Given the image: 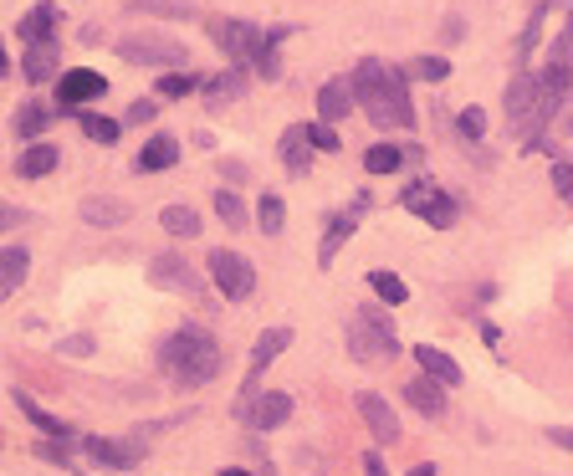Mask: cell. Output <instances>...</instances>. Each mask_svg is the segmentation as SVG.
<instances>
[{
	"label": "cell",
	"instance_id": "6da1fadb",
	"mask_svg": "<svg viewBox=\"0 0 573 476\" xmlns=\"http://www.w3.org/2000/svg\"><path fill=\"white\" fill-rule=\"evenodd\" d=\"M354 98L379 128H410L415 103H410V72L405 67H384V62H359L354 67Z\"/></svg>",
	"mask_w": 573,
	"mask_h": 476
},
{
	"label": "cell",
	"instance_id": "7a4b0ae2",
	"mask_svg": "<svg viewBox=\"0 0 573 476\" xmlns=\"http://www.w3.org/2000/svg\"><path fill=\"white\" fill-rule=\"evenodd\" d=\"M220 343L205 333V328H195V323H185V328H174L164 343H159V369L180 384V389H200V384H210L215 374H220Z\"/></svg>",
	"mask_w": 573,
	"mask_h": 476
},
{
	"label": "cell",
	"instance_id": "3957f363",
	"mask_svg": "<svg viewBox=\"0 0 573 476\" xmlns=\"http://www.w3.org/2000/svg\"><path fill=\"white\" fill-rule=\"evenodd\" d=\"M558 103H563V93H553L543 77L517 72L512 88H507V123H512V134L527 139V149H543V128L553 123Z\"/></svg>",
	"mask_w": 573,
	"mask_h": 476
},
{
	"label": "cell",
	"instance_id": "277c9868",
	"mask_svg": "<svg viewBox=\"0 0 573 476\" xmlns=\"http://www.w3.org/2000/svg\"><path fill=\"white\" fill-rule=\"evenodd\" d=\"M348 354H354L359 364H389L394 354H400V333H394V323H389V313H379V308H364V313H354V323H348Z\"/></svg>",
	"mask_w": 573,
	"mask_h": 476
},
{
	"label": "cell",
	"instance_id": "5b68a950",
	"mask_svg": "<svg viewBox=\"0 0 573 476\" xmlns=\"http://www.w3.org/2000/svg\"><path fill=\"white\" fill-rule=\"evenodd\" d=\"M118 57H123V62H139V67H169V72H180V67L190 62L185 41H174V36H164V31L123 36V41H118Z\"/></svg>",
	"mask_w": 573,
	"mask_h": 476
},
{
	"label": "cell",
	"instance_id": "8992f818",
	"mask_svg": "<svg viewBox=\"0 0 573 476\" xmlns=\"http://www.w3.org/2000/svg\"><path fill=\"white\" fill-rule=\"evenodd\" d=\"M231 415L246 420L251 430H277L292 415V395H287V389H246L241 384V400L231 405Z\"/></svg>",
	"mask_w": 573,
	"mask_h": 476
},
{
	"label": "cell",
	"instance_id": "52a82bcc",
	"mask_svg": "<svg viewBox=\"0 0 573 476\" xmlns=\"http://www.w3.org/2000/svg\"><path fill=\"white\" fill-rule=\"evenodd\" d=\"M210 41L231 57V67H256V62H261V41H267V31H256L251 21L220 16V21H210Z\"/></svg>",
	"mask_w": 573,
	"mask_h": 476
},
{
	"label": "cell",
	"instance_id": "ba28073f",
	"mask_svg": "<svg viewBox=\"0 0 573 476\" xmlns=\"http://www.w3.org/2000/svg\"><path fill=\"white\" fill-rule=\"evenodd\" d=\"M205 267H210V277H215V287H220V297H226V302H246L256 292V267L246 262V256L226 251V246H215L205 256Z\"/></svg>",
	"mask_w": 573,
	"mask_h": 476
},
{
	"label": "cell",
	"instance_id": "9c48e42d",
	"mask_svg": "<svg viewBox=\"0 0 573 476\" xmlns=\"http://www.w3.org/2000/svg\"><path fill=\"white\" fill-rule=\"evenodd\" d=\"M400 205L405 210H415V215H425V221L435 226V231H446L451 221H456V200L440 190L435 180H410L405 190H400Z\"/></svg>",
	"mask_w": 573,
	"mask_h": 476
},
{
	"label": "cell",
	"instance_id": "30bf717a",
	"mask_svg": "<svg viewBox=\"0 0 573 476\" xmlns=\"http://www.w3.org/2000/svg\"><path fill=\"white\" fill-rule=\"evenodd\" d=\"M82 451L108 471H134L144 461V441H113V436H82Z\"/></svg>",
	"mask_w": 573,
	"mask_h": 476
},
{
	"label": "cell",
	"instance_id": "8fae6325",
	"mask_svg": "<svg viewBox=\"0 0 573 476\" xmlns=\"http://www.w3.org/2000/svg\"><path fill=\"white\" fill-rule=\"evenodd\" d=\"M287 349H292V328H267V333H256V343H251V364H246V389H256V379L267 374Z\"/></svg>",
	"mask_w": 573,
	"mask_h": 476
},
{
	"label": "cell",
	"instance_id": "7c38bea8",
	"mask_svg": "<svg viewBox=\"0 0 573 476\" xmlns=\"http://www.w3.org/2000/svg\"><path fill=\"white\" fill-rule=\"evenodd\" d=\"M108 93V82H103V72H93V67H77V72H67L62 82H57V103L67 108V113H77L82 103H93V98H103Z\"/></svg>",
	"mask_w": 573,
	"mask_h": 476
},
{
	"label": "cell",
	"instance_id": "4fadbf2b",
	"mask_svg": "<svg viewBox=\"0 0 573 476\" xmlns=\"http://www.w3.org/2000/svg\"><path fill=\"white\" fill-rule=\"evenodd\" d=\"M16 410H21V415H26V420H31V425L41 430V441H62V446H82V430H72V425H67V420H57L52 410H41V405H36V400L26 395V389H16Z\"/></svg>",
	"mask_w": 573,
	"mask_h": 476
},
{
	"label": "cell",
	"instance_id": "5bb4252c",
	"mask_svg": "<svg viewBox=\"0 0 573 476\" xmlns=\"http://www.w3.org/2000/svg\"><path fill=\"white\" fill-rule=\"evenodd\" d=\"M149 282L154 287H169V292H200V272L185 262V256H154L149 262Z\"/></svg>",
	"mask_w": 573,
	"mask_h": 476
},
{
	"label": "cell",
	"instance_id": "9a60e30c",
	"mask_svg": "<svg viewBox=\"0 0 573 476\" xmlns=\"http://www.w3.org/2000/svg\"><path fill=\"white\" fill-rule=\"evenodd\" d=\"M359 415L369 420V430H374V441H379V446H394V441H400V415L389 410L384 395L364 389V395H359Z\"/></svg>",
	"mask_w": 573,
	"mask_h": 476
},
{
	"label": "cell",
	"instance_id": "2e32d148",
	"mask_svg": "<svg viewBox=\"0 0 573 476\" xmlns=\"http://www.w3.org/2000/svg\"><path fill=\"white\" fill-rule=\"evenodd\" d=\"M246 82H251L246 67H226L220 77H205L200 82V98H205V108H226V103L246 98Z\"/></svg>",
	"mask_w": 573,
	"mask_h": 476
},
{
	"label": "cell",
	"instance_id": "e0dca14e",
	"mask_svg": "<svg viewBox=\"0 0 573 476\" xmlns=\"http://www.w3.org/2000/svg\"><path fill=\"white\" fill-rule=\"evenodd\" d=\"M354 82H348V77H328L323 82V88H318V118L323 123H338V118H348V113H354Z\"/></svg>",
	"mask_w": 573,
	"mask_h": 476
},
{
	"label": "cell",
	"instance_id": "ac0fdd59",
	"mask_svg": "<svg viewBox=\"0 0 573 476\" xmlns=\"http://www.w3.org/2000/svg\"><path fill=\"white\" fill-rule=\"evenodd\" d=\"M359 231V210H338V215H328V231H323V246H318V267L328 272L333 267V256L348 246V236Z\"/></svg>",
	"mask_w": 573,
	"mask_h": 476
},
{
	"label": "cell",
	"instance_id": "d6986e66",
	"mask_svg": "<svg viewBox=\"0 0 573 476\" xmlns=\"http://www.w3.org/2000/svg\"><path fill=\"white\" fill-rule=\"evenodd\" d=\"M405 400H410V410H420L425 420H440V415H446V384L430 379V374H420V379L405 384Z\"/></svg>",
	"mask_w": 573,
	"mask_h": 476
},
{
	"label": "cell",
	"instance_id": "ffe728a7",
	"mask_svg": "<svg viewBox=\"0 0 573 476\" xmlns=\"http://www.w3.org/2000/svg\"><path fill=\"white\" fill-rule=\"evenodd\" d=\"M410 354H415V364H420L430 379H440L446 389H456V384H461V364H456L446 349H435V343H415Z\"/></svg>",
	"mask_w": 573,
	"mask_h": 476
},
{
	"label": "cell",
	"instance_id": "44dd1931",
	"mask_svg": "<svg viewBox=\"0 0 573 476\" xmlns=\"http://www.w3.org/2000/svg\"><path fill=\"white\" fill-rule=\"evenodd\" d=\"M57 21H62V11L52 6V0H41V6H31L26 16H21V36L31 41V47H52V31H57Z\"/></svg>",
	"mask_w": 573,
	"mask_h": 476
},
{
	"label": "cell",
	"instance_id": "7402d4cb",
	"mask_svg": "<svg viewBox=\"0 0 573 476\" xmlns=\"http://www.w3.org/2000/svg\"><path fill=\"white\" fill-rule=\"evenodd\" d=\"M26 272H31V251L26 246H0V302L21 292Z\"/></svg>",
	"mask_w": 573,
	"mask_h": 476
},
{
	"label": "cell",
	"instance_id": "603a6c76",
	"mask_svg": "<svg viewBox=\"0 0 573 476\" xmlns=\"http://www.w3.org/2000/svg\"><path fill=\"white\" fill-rule=\"evenodd\" d=\"M277 154H282V164L292 169V175H307V169H313V144H307V123H292V128H287L282 144H277Z\"/></svg>",
	"mask_w": 573,
	"mask_h": 476
},
{
	"label": "cell",
	"instance_id": "cb8c5ba5",
	"mask_svg": "<svg viewBox=\"0 0 573 476\" xmlns=\"http://www.w3.org/2000/svg\"><path fill=\"white\" fill-rule=\"evenodd\" d=\"M82 221H87V226H98V231L123 226V221H128V205L113 200V195H87V200H82Z\"/></svg>",
	"mask_w": 573,
	"mask_h": 476
},
{
	"label": "cell",
	"instance_id": "d4e9b609",
	"mask_svg": "<svg viewBox=\"0 0 573 476\" xmlns=\"http://www.w3.org/2000/svg\"><path fill=\"white\" fill-rule=\"evenodd\" d=\"M174 164H180V144H174L169 134L149 139V144L139 149V159H134V169H139V175H154V169H174Z\"/></svg>",
	"mask_w": 573,
	"mask_h": 476
},
{
	"label": "cell",
	"instance_id": "484cf974",
	"mask_svg": "<svg viewBox=\"0 0 573 476\" xmlns=\"http://www.w3.org/2000/svg\"><path fill=\"white\" fill-rule=\"evenodd\" d=\"M128 16H159V21H195V6L185 0H128Z\"/></svg>",
	"mask_w": 573,
	"mask_h": 476
},
{
	"label": "cell",
	"instance_id": "4316f807",
	"mask_svg": "<svg viewBox=\"0 0 573 476\" xmlns=\"http://www.w3.org/2000/svg\"><path fill=\"white\" fill-rule=\"evenodd\" d=\"M57 159H62V154H57L52 144H31V149L16 159V175H21V180H41V175H52V169H57Z\"/></svg>",
	"mask_w": 573,
	"mask_h": 476
},
{
	"label": "cell",
	"instance_id": "83f0119b",
	"mask_svg": "<svg viewBox=\"0 0 573 476\" xmlns=\"http://www.w3.org/2000/svg\"><path fill=\"white\" fill-rule=\"evenodd\" d=\"M159 226H164L169 236L190 241V236H200V215H195L190 205H164V210H159Z\"/></svg>",
	"mask_w": 573,
	"mask_h": 476
},
{
	"label": "cell",
	"instance_id": "f1b7e54d",
	"mask_svg": "<svg viewBox=\"0 0 573 476\" xmlns=\"http://www.w3.org/2000/svg\"><path fill=\"white\" fill-rule=\"evenodd\" d=\"M77 123H82V134L93 139V144H118V139H123V123H113V118H103V113H82V108H77Z\"/></svg>",
	"mask_w": 573,
	"mask_h": 476
},
{
	"label": "cell",
	"instance_id": "f546056e",
	"mask_svg": "<svg viewBox=\"0 0 573 476\" xmlns=\"http://www.w3.org/2000/svg\"><path fill=\"white\" fill-rule=\"evenodd\" d=\"M21 72H26V82H47V77H57V47H31L26 52V62H21Z\"/></svg>",
	"mask_w": 573,
	"mask_h": 476
},
{
	"label": "cell",
	"instance_id": "4dcf8cb0",
	"mask_svg": "<svg viewBox=\"0 0 573 476\" xmlns=\"http://www.w3.org/2000/svg\"><path fill=\"white\" fill-rule=\"evenodd\" d=\"M52 108H41V103H26L21 113H16V134L21 139H41V134H47V128H52Z\"/></svg>",
	"mask_w": 573,
	"mask_h": 476
},
{
	"label": "cell",
	"instance_id": "1f68e13d",
	"mask_svg": "<svg viewBox=\"0 0 573 476\" xmlns=\"http://www.w3.org/2000/svg\"><path fill=\"white\" fill-rule=\"evenodd\" d=\"M369 287L379 292V302H384V308H400V302H410V287L400 282V277H394V272H369Z\"/></svg>",
	"mask_w": 573,
	"mask_h": 476
},
{
	"label": "cell",
	"instance_id": "d6a6232c",
	"mask_svg": "<svg viewBox=\"0 0 573 476\" xmlns=\"http://www.w3.org/2000/svg\"><path fill=\"white\" fill-rule=\"evenodd\" d=\"M282 221H287V205H282V195H277V190H267V195L256 200V226L267 231V236H277V231H282Z\"/></svg>",
	"mask_w": 573,
	"mask_h": 476
},
{
	"label": "cell",
	"instance_id": "836d02e7",
	"mask_svg": "<svg viewBox=\"0 0 573 476\" xmlns=\"http://www.w3.org/2000/svg\"><path fill=\"white\" fill-rule=\"evenodd\" d=\"M400 164H405V149H394V144H374V149H364V169H369V175H394Z\"/></svg>",
	"mask_w": 573,
	"mask_h": 476
},
{
	"label": "cell",
	"instance_id": "e575fe53",
	"mask_svg": "<svg viewBox=\"0 0 573 476\" xmlns=\"http://www.w3.org/2000/svg\"><path fill=\"white\" fill-rule=\"evenodd\" d=\"M215 215H220L231 231H246V205H241L236 190H215Z\"/></svg>",
	"mask_w": 573,
	"mask_h": 476
},
{
	"label": "cell",
	"instance_id": "d590c367",
	"mask_svg": "<svg viewBox=\"0 0 573 476\" xmlns=\"http://www.w3.org/2000/svg\"><path fill=\"white\" fill-rule=\"evenodd\" d=\"M410 77H420V82H446V77H451V62H446V57H415V62H410Z\"/></svg>",
	"mask_w": 573,
	"mask_h": 476
},
{
	"label": "cell",
	"instance_id": "8d00e7d4",
	"mask_svg": "<svg viewBox=\"0 0 573 476\" xmlns=\"http://www.w3.org/2000/svg\"><path fill=\"white\" fill-rule=\"evenodd\" d=\"M190 88H195L190 72H164V77H159V98H185Z\"/></svg>",
	"mask_w": 573,
	"mask_h": 476
},
{
	"label": "cell",
	"instance_id": "74e56055",
	"mask_svg": "<svg viewBox=\"0 0 573 476\" xmlns=\"http://www.w3.org/2000/svg\"><path fill=\"white\" fill-rule=\"evenodd\" d=\"M307 144H313V149H323V154H333L338 149V134H333V123H307Z\"/></svg>",
	"mask_w": 573,
	"mask_h": 476
},
{
	"label": "cell",
	"instance_id": "f35d334b",
	"mask_svg": "<svg viewBox=\"0 0 573 476\" xmlns=\"http://www.w3.org/2000/svg\"><path fill=\"white\" fill-rule=\"evenodd\" d=\"M456 128H461L466 139H481V134H487V113H481V108H461Z\"/></svg>",
	"mask_w": 573,
	"mask_h": 476
},
{
	"label": "cell",
	"instance_id": "ab89813d",
	"mask_svg": "<svg viewBox=\"0 0 573 476\" xmlns=\"http://www.w3.org/2000/svg\"><path fill=\"white\" fill-rule=\"evenodd\" d=\"M553 190H558L563 200H573V164H568V159L553 164Z\"/></svg>",
	"mask_w": 573,
	"mask_h": 476
},
{
	"label": "cell",
	"instance_id": "60d3db41",
	"mask_svg": "<svg viewBox=\"0 0 573 476\" xmlns=\"http://www.w3.org/2000/svg\"><path fill=\"white\" fill-rule=\"evenodd\" d=\"M548 62H563V67H573V26H568V31L553 41V57H548Z\"/></svg>",
	"mask_w": 573,
	"mask_h": 476
},
{
	"label": "cell",
	"instance_id": "b9f144b4",
	"mask_svg": "<svg viewBox=\"0 0 573 476\" xmlns=\"http://www.w3.org/2000/svg\"><path fill=\"white\" fill-rule=\"evenodd\" d=\"M154 113H159V108H154V98H139L134 108H128V123H154Z\"/></svg>",
	"mask_w": 573,
	"mask_h": 476
},
{
	"label": "cell",
	"instance_id": "7bdbcfd3",
	"mask_svg": "<svg viewBox=\"0 0 573 476\" xmlns=\"http://www.w3.org/2000/svg\"><path fill=\"white\" fill-rule=\"evenodd\" d=\"M461 36H466V21H456V16H451L446 26H440V41H446V47H456Z\"/></svg>",
	"mask_w": 573,
	"mask_h": 476
},
{
	"label": "cell",
	"instance_id": "ee69618b",
	"mask_svg": "<svg viewBox=\"0 0 573 476\" xmlns=\"http://www.w3.org/2000/svg\"><path fill=\"white\" fill-rule=\"evenodd\" d=\"M548 441H553L558 451H573V425H553V430H548Z\"/></svg>",
	"mask_w": 573,
	"mask_h": 476
},
{
	"label": "cell",
	"instance_id": "f6af8a7d",
	"mask_svg": "<svg viewBox=\"0 0 573 476\" xmlns=\"http://www.w3.org/2000/svg\"><path fill=\"white\" fill-rule=\"evenodd\" d=\"M62 354H72V359L93 354V338H67V343H62Z\"/></svg>",
	"mask_w": 573,
	"mask_h": 476
},
{
	"label": "cell",
	"instance_id": "bcb514c9",
	"mask_svg": "<svg viewBox=\"0 0 573 476\" xmlns=\"http://www.w3.org/2000/svg\"><path fill=\"white\" fill-rule=\"evenodd\" d=\"M364 476H389V471H384V461H379V456H374V451H369V456H364Z\"/></svg>",
	"mask_w": 573,
	"mask_h": 476
},
{
	"label": "cell",
	"instance_id": "7dc6e473",
	"mask_svg": "<svg viewBox=\"0 0 573 476\" xmlns=\"http://www.w3.org/2000/svg\"><path fill=\"white\" fill-rule=\"evenodd\" d=\"M21 221V210H11V205H0V231H6V226H16Z\"/></svg>",
	"mask_w": 573,
	"mask_h": 476
},
{
	"label": "cell",
	"instance_id": "c3c4849f",
	"mask_svg": "<svg viewBox=\"0 0 573 476\" xmlns=\"http://www.w3.org/2000/svg\"><path fill=\"white\" fill-rule=\"evenodd\" d=\"M11 72V52H6V41H0V77Z\"/></svg>",
	"mask_w": 573,
	"mask_h": 476
},
{
	"label": "cell",
	"instance_id": "681fc988",
	"mask_svg": "<svg viewBox=\"0 0 573 476\" xmlns=\"http://www.w3.org/2000/svg\"><path fill=\"white\" fill-rule=\"evenodd\" d=\"M410 476H435V466H430V461H420V466H410Z\"/></svg>",
	"mask_w": 573,
	"mask_h": 476
},
{
	"label": "cell",
	"instance_id": "f907efd6",
	"mask_svg": "<svg viewBox=\"0 0 573 476\" xmlns=\"http://www.w3.org/2000/svg\"><path fill=\"white\" fill-rule=\"evenodd\" d=\"M220 476H251L246 466H226V471H220Z\"/></svg>",
	"mask_w": 573,
	"mask_h": 476
}]
</instances>
